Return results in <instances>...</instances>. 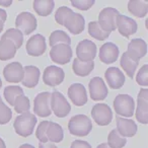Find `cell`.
<instances>
[{"label":"cell","mask_w":148,"mask_h":148,"mask_svg":"<svg viewBox=\"0 0 148 148\" xmlns=\"http://www.w3.org/2000/svg\"><path fill=\"white\" fill-rule=\"evenodd\" d=\"M68 130L74 136L84 137L92 130V123L85 115H76L72 117L68 122Z\"/></svg>","instance_id":"obj_1"},{"label":"cell","mask_w":148,"mask_h":148,"mask_svg":"<svg viewBox=\"0 0 148 148\" xmlns=\"http://www.w3.org/2000/svg\"><path fill=\"white\" fill-rule=\"evenodd\" d=\"M36 124H37V117L34 114L27 112L15 118L13 127L19 136L29 137L33 134Z\"/></svg>","instance_id":"obj_2"},{"label":"cell","mask_w":148,"mask_h":148,"mask_svg":"<svg viewBox=\"0 0 148 148\" xmlns=\"http://www.w3.org/2000/svg\"><path fill=\"white\" fill-rule=\"evenodd\" d=\"M114 109L119 117L130 118L134 115L135 101L129 95H118L114 99Z\"/></svg>","instance_id":"obj_3"},{"label":"cell","mask_w":148,"mask_h":148,"mask_svg":"<svg viewBox=\"0 0 148 148\" xmlns=\"http://www.w3.org/2000/svg\"><path fill=\"white\" fill-rule=\"evenodd\" d=\"M120 15L119 11L113 7H106L99 14V25L106 33L111 34L117 29V18Z\"/></svg>","instance_id":"obj_4"},{"label":"cell","mask_w":148,"mask_h":148,"mask_svg":"<svg viewBox=\"0 0 148 148\" xmlns=\"http://www.w3.org/2000/svg\"><path fill=\"white\" fill-rule=\"evenodd\" d=\"M51 111L58 118H65L71 111V106L63 95L55 90L51 93Z\"/></svg>","instance_id":"obj_5"},{"label":"cell","mask_w":148,"mask_h":148,"mask_svg":"<svg viewBox=\"0 0 148 148\" xmlns=\"http://www.w3.org/2000/svg\"><path fill=\"white\" fill-rule=\"evenodd\" d=\"M34 112L38 117H50L51 111V92L44 91L36 95L34 99Z\"/></svg>","instance_id":"obj_6"},{"label":"cell","mask_w":148,"mask_h":148,"mask_svg":"<svg viewBox=\"0 0 148 148\" xmlns=\"http://www.w3.org/2000/svg\"><path fill=\"white\" fill-rule=\"evenodd\" d=\"M37 18L36 16L31 12L23 11L21 12L16 16L15 19V27L17 29L23 33L25 35H31L34 31L37 29Z\"/></svg>","instance_id":"obj_7"},{"label":"cell","mask_w":148,"mask_h":148,"mask_svg":"<svg viewBox=\"0 0 148 148\" xmlns=\"http://www.w3.org/2000/svg\"><path fill=\"white\" fill-rule=\"evenodd\" d=\"M91 117L99 126H108L113 120V111L107 103H97L91 110Z\"/></svg>","instance_id":"obj_8"},{"label":"cell","mask_w":148,"mask_h":148,"mask_svg":"<svg viewBox=\"0 0 148 148\" xmlns=\"http://www.w3.org/2000/svg\"><path fill=\"white\" fill-rule=\"evenodd\" d=\"M97 45L90 40H82L76 46L77 59L81 62L93 61L97 56Z\"/></svg>","instance_id":"obj_9"},{"label":"cell","mask_w":148,"mask_h":148,"mask_svg":"<svg viewBox=\"0 0 148 148\" xmlns=\"http://www.w3.org/2000/svg\"><path fill=\"white\" fill-rule=\"evenodd\" d=\"M72 55L73 53H72L71 47L65 44H58V45L53 46L50 51V57L52 61L60 65L69 63L72 59Z\"/></svg>","instance_id":"obj_10"},{"label":"cell","mask_w":148,"mask_h":148,"mask_svg":"<svg viewBox=\"0 0 148 148\" xmlns=\"http://www.w3.org/2000/svg\"><path fill=\"white\" fill-rule=\"evenodd\" d=\"M65 78V72L63 69L58 66L51 65L48 66L45 70H44L43 74V81L46 85L49 86H57V85L61 84L64 81Z\"/></svg>","instance_id":"obj_11"},{"label":"cell","mask_w":148,"mask_h":148,"mask_svg":"<svg viewBox=\"0 0 148 148\" xmlns=\"http://www.w3.org/2000/svg\"><path fill=\"white\" fill-rule=\"evenodd\" d=\"M25 49L29 56L39 57L42 56L47 50V44H46V38L41 34L31 37L27 42Z\"/></svg>","instance_id":"obj_12"},{"label":"cell","mask_w":148,"mask_h":148,"mask_svg":"<svg viewBox=\"0 0 148 148\" xmlns=\"http://www.w3.org/2000/svg\"><path fill=\"white\" fill-rule=\"evenodd\" d=\"M136 119L139 123L147 125L148 123V89L141 88L137 97Z\"/></svg>","instance_id":"obj_13"},{"label":"cell","mask_w":148,"mask_h":148,"mask_svg":"<svg viewBox=\"0 0 148 148\" xmlns=\"http://www.w3.org/2000/svg\"><path fill=\"white\" fill-rule=\"evenodd\" d=\"M89 95L92 101H103L108 97V87L101 77L95 76L90 79L88 84Z\"/></svg>","instance_id":"obj_14"},{"label":"cell","mask_w":148,"mask_h":148,"mask_svg":"<svg viewBox=\"0 0 148 148\" xmlns=\"http://www.w3.org/2000/svg\"><path fill=\"white\" fill-rule=\"evenodd\" d=\"M23 67L19 62L7 64L3 69V76L9 83H19L23 78Z\"/></svg>","instance_id":"obj_15"},{"label":"cell","mask_w":148,"mask_h":148,"mask_svg":"<svg viewBox=\"0 0 148 148\" xmlns=\"http://www.w3.org/2000/svg\"><path fill=\"white\" fill-rule=\"evenodd\" d=\"M68 97L77 107H82L87 103V92L84 85L81 83H73L68 88Z\"/></svg>","instance_id":"obj_16"},{"label":"cell","mask_w":148,"mask_h":148,"mask_svg":"<svg viewBox=\"0 0 148 148\" xmlns=\"http://www.w3.org/2000/svg\"><path fill=\"white\" fill-rule=\"evenodd\" d=\"M131 59L139 61L147 54V44L143 39H133L128 45L127 52H125Z\"/></svg>","instance_id":"obj_17"},{"label":"cell","mask_w":148,"mask_h":148,"mask_svg":"<svg viewBox=\"0 0 148 148\" xmlns=\"http://www.w3.org/2000/svg\"><path fill=\"white\" fill-rule=\"evenodd\" d=\"M117 29L120 35H122L125 38H129L130 36L136 34L138 29V25L133 18L120 14L117 18Z\"/></svg>","instance_id":"obj_18"},{"label":"cell","mask_w":148,"mask_h":148,"mask_svg":"<svg viewBox=\"0 0 148 148\" xmlns=\"http://www.w3.org/2000/svg\"><path fill=\"white\" fill-rule=\"evenodd\" d=\"M119 48L116 44L109 42L103 44L99 49V59L105 64H112L116 62L119 58Z\"/></svg>","instance_id":"obj_19"},{"label":"cell","mask_w":148,"mask_h":148,"mask_svg":"<svg viewBox=\"0 0 148 148\" xmlns=\"http://www.w3.org/2000/svg\"><path fill=\"white\" fill-rule=\"evenodd\" d=\"M105 77L108 84L113 89H119L125 83V75L118 67H110L106 70Z\"/></svg>","instance_id":"obj_20"},{"label":"cell","mask_w":148,"mask_h":148,"mask_svg":"<svg viewBox=\"0 0 148 148\" xmlns=\"http://www.w3.org/2000/svg\"><path fill=\"white\" fill-rule=\"evenodd\" d=\"M64 27L72 34V35H79L84 31L85 19L80 13L72 12L68 19L64 23Z\"/></svg>","instance_id":"obj_21"},{"label":"cell","mask_w":148,"mask_h":148,"mask_svg":"<svg viewBox=\"0 0 148 148\" xmlns=\"http://www.w3.org/2000/svg\"><path fill=\"white\" fill-rule=\"evenodd\" d=\"M137 130L138 127L134 120L117 117V131L122 137H133L137 133Z\"/></svg>","instance_id":"obj_22"},{"label":"cell","mask_w":148,"mask_h":148,"mask_svg":"<svg viewBox=\"0 0 148 148\" xmlns=\"http://www.w3.org/2000/svg\"><path fill=\"white\" fill-rule=\"evenodd\" d=\"M23 78L21 80L23 85H25V87H29V88H34L39 84L40 76H41V72L40 69L36 66L29 65L23 67Z\"/></svg>","instance_id":"obj_23"},{"label":"cell","mask_w":148,"mask_h":148,"mask_svg":"<svg viewBox=\"0 0 148 148\" xmlns=\"http://www.w3.org/2000/svg\"><path fill=\"white\" fill-rule=\"evenodd\" d=\"M16 47L10 40H0V60L6 61L14 58L16 55Z\"/></svg>","instance_id":"obj_24"},{"label":"cell","mask_w":148,"mask_h":148,"mask_svg":"<svg viewBox=\"0 0 148 148\" xmlns=\"http://www.w3.org/2000/svg\"><path fill=\"white\" fill-rule=\"evenodd\" d=\"M95 68V62L89 61V62H81L79 61L77 58L73 60V64H72V69L73 72L76 74L77 76L85 77L91 73V71Z\"/></svg>","instance_id":"obj_25"},{"label":"cell","mask_w":148,"mask_h":148,"mask_svg":"<svg viewBox=\"0 0 148 148\" xmlns=\"http://www.w3.org/2000/svg\"><path fill=\"white\" fill-rule=\"evenodd\" d=\"M33 7L40 16H48L53 12L55 2L53 0H35Z\"/></svg>","instance_id":"obj_26"},{"label":"cell","mask_w":148,"mask_h":148,"mask_svg":"<svg viewBox=\"0 0 148 148\" xmlns=\"http://www.w3.org/2000/svg\"><path fill=\"white\" fill-rule=\"evenodd\" d=\"M128 10L130 13L135 15L136 17L146 16L148 11V4L146 1H141V0H130L128 2Z\"/></svg>","instance_id":"obj_27"},{"label":"cell","mask_w":148,"mask_h":148,"mask_svg":"<svg viewBox=\"0 0 148 148\" xmlns=\"http://www.w3.org/2000/svg\"><path fill=\"white\" fill-rule=\"evenodd\" d=\"M47 138L48 141L51 143H59L64 138V131L63 128L59 124L55 122H49L47 130Z\"/></svg>","instance_id":"obj_28"},{"label":"cell","mask_w":148,"mask_h":148,"mask_svg":"<svg viewBox=\"0 0 148 148\" xmlns=\"http://www.w3.org/2000/svg\"><path fill=\"white\" fill-rule=\"evenodd\" d=\"M120 64H121V67L123 68L128 76L130 78H133L136 69L138 67V64H139V61H135V60L131 59L127 54L124 53L121 57V60H120Z\"/></svg>","instance_id":"obj_29"},{"label":"cell","mask_w":148,"mask_h":148,"mask_svg":"<svg viewBox=\"0 0 148 148\" xmlns=\"http://www.w3.org/2000/svg\"><path fill=\"white\" fill-rule=\"evenodd\" d=\"M10 40L13 44L15 45L16 49H19V48L23 46V34L21 33L19 29H9L1 36V40Z\"/></svg>","instance_id":"obj_30"},{"label":"cell","mask_w":148,"mask_h":148,"mask_svg":"<svg viewBox=\"0 0 148 148\" xmlns=\"http://www.w3.org/2000/svg\"><path fill=\"white\" fill-rule=\"evenodd\" d=\"M49 44L51 47L55 45H58V44H65V45H69L71 44V38L63 31H60V29H57V31H54L53 33L50 35L49 38Z\"/></svg>","instance_id":"obj_31"},{"label":"cell","mask_w":148,"mask_h":148,"mask_svg":"<svg viewBox=\"0 0 148 148\" xmlns=\"http://www.w3.org/2000/svg\"><path fill=\"white\" fill-rule=\"evenodd\" d=\"M3 95H4V97L7 103L10 106H13L15 99L17 97H19V95H25V93H23V88L21 86H18V85H8V86H6L4 88Z\"/></svg>","instance_id":"obj_32"},{"label":"cell","mask_w":148,"mask_h":148,"mask_svg":"<svg viewBox=\"0 0 148 148\" xmlns=\"http://www.w3.org/2000/svg\"><path fill=\"white\" fill-rule=\"evenodd\" d=\"M127 143L126 138L122 137L117 131V129H114L110 132L108 136V145L110 148H123Z\"/></svg>","instance_id":"obj_33"},{"label":"cell","mask_w":148,"mask_h":148,"mask_svg":"<svg viewBox=\"0 0 148 148\" xmlns=\"http://www.w3.org/2000/svg\"><path fill=\"white\" fill-rule=\"evenodd\" d=\"M88 34L97 41H105L110 37L109 33H106L101 29L97 21H90L88 23Z\"/></svg>","instance_id":"obj_34"},{"label":"cell","mask_w":148,"mask_h":148,"mask_svg":"<svg viewBox=\"0 0 148 148\" xmlns=\"http://www.w3.org/2000/svg\"><path fill=\"white\" fill-rule=\"evenodd\" d=\"M14 111L18 114H25L27 113L31 109V103H29V99L25 97V95H19L15 99L14 101Z\"/></svg>","instance_id":"obj_35"},{"label":"cell","mask_w":148,"mask_h":148,"mask_svg":"<svg viewBox=\"0 0 148 148\" xmlns=\"http://www.w3.org/2000/svg\"><path fill=\"white\" fill-rule=\"evenodd\" d=\"M72 12H73V10H72V9H70L69 7H67V6L59 7V8L57 9V11H56V13H55L56 23H57L58 25H63V27H64V23H65V21L68 19V17L72 14Z\"/></svg>","instance_id":"obj_36"},{"label":"cell","mask_w":148,"mask_h":148,"mask_svg":"<svg viewBox=\"0 0 148 148\" xmlns=\"http://www.w3.org/2000/svg\"><path fill=\"white\" fill-rule=\"evenodd\" d=\"M12 118V112L11 110L0 99V125L7 124Z\"/></svg>","instance_id":"obj_37"},{"label":"cell","mask_w":148,"mask_h":148,"mask_svg":"<svg viewBox=\"0 0 148 148\" xmlns=\"http://www.w3.org/2000/svg\"><path fill=\"white\" fill-rule=\"evenodd\" d=\"M48 126H49V121H43L39 124L36 131V137L41 141V143H47L48 138H47V130Z\"/></svg>","instance_id":"obj_38"},{"label":"cell","mask_w":148,"mask_h":148,"mask_svg":"<svg viewBox=\"0 0 148 148\" xmlns=\"http://www.w3.org/2000/svg\"><path fill=\"white\" fill-rule=\"evenodd\" d=\"M136 82L141 86H147L148 85V65H143L136 75Z\"/></svg>","instance_id":"obj_39"},{"label":"cell","mask_w":148,"mask_h":148,"mask_svg":"<svg viewBox=\"0 0 148 148\" xmlns=\"http://www.w3.org/2000/svg\"><path fill=\"white\" fill-rule=\"evenodd\" d=\"M95 3V0H71L72 6L76 7L79 10H88Z\"/></svg>","instance_id":"obj_40"},{"label":"cell","mask_w":148,"mask_h":148,"mask_svg":"<svg viewBox=\"0 0 148 148\" xmlns=\"http://www.w3.org/2000/svg\"><path fill=\"white\" fill-rule=\"evenodd\" d=\"M70 148H91L90 144L83 140H75L72 142Z\"/></svg>","instance_id":"obj_41"},{"label":"cell","mask_w":148,"mask_h":148,"mask_svg":"<svg viewBox=\"0 0 148 148\" xmlns=\"http://www.w3.org/2000/svg\"><path fill=\"white\" fill-rule=\"evenodd\" d=\"M39 148H58L54 143L47 142V143H40Z\"/></svg>","instance_id":"obj_42"},{"label":"cell","mask_w":148,"mask_h":148,"mask_svg":"<svg viewBox=\"0 0 148 148\" xmlns=\"http://www.w3.org/2000/svg\"><path fill=\"white\" fill-rule=\"evenodd\" d=\"M6 19H7V13H6V11L0 8V21H3V23H5V21H6Z\"/></svg>","instance_id":"obj_43"},{"label":"cell","mask_w":148,"mask_h":148,"mask_svg":"<svg viewBox=\"0 0 148 148\" xmlns=\"http://www.w3.org/2000/svg\"><path fill=\"white\" fill-rule=\"evenodd\" d=\"M11 3H12V0H7V1H3V0H0V5H2V6H10Z\"/></svg>","instance_id":"obj_44"},{"label":"cell","mask_w":148,"mask_h":148,"mask_svg":"<svg viewBox=\"0 0 148 148\" xmlns=\"http://www.w3.org/2000/svg\"><path fill=\"white\" fill-rule=\"evenodd\" d=\"M19 148H35V147H34L33 145H31V144L25 143V144H23V145L19 146Z\"/></svg>","instance_id":"obj_45"},{"label":"cell","mask_w":148,"mask_h":148,"mask_svg":"<svg viewBox=\"0 0 148 148\" xmlns=\"http://www.w3.org/2000/svg\"><path fill=\"white\" fill-rule=\"evenodd\" d=\"M97 148H110V147H109V145H108L107 143H101V144H99Z\"/></svg>","instance_id":"obj_46"},{"label":"cell","mask_w":148,"mask_h":148,"mask_svg":"<svg viewBox=\"0 0 148 148\" xmlns=\"http://www.w3.org/2000/svg\"><path fill=\"white\" fill-rule=\"evenodd\" d=\"M0 148H6V145H5L2 138H0Z\"/></svg>","instance_id":"obj_47"},{"label":"cell","mask_w":148,"mask_h":148,"mask_svg":"<svg viewBox=\"0 0 148 148\" xmlns=\"http://www.w3.org/2000/svg\"><path fill=\"white\" fill-rule=\"evenodd\" d=\"M3 27H4V23H3V21H0V33H1V32H2Z\"/></svg>","instance_id":"obj_48"},{"label":"cell","mask_w":148,"mask_h":148,"mask_svg":"<svg viewBox=\"0 0 148 148\" xmlns=\"http://www.w3.org/2000/svg\"><path fill=\"white\" fill-rule=\"evenodd\" d=\"M2 87V80H1V78H0V88Z\"/></svg>","instance_id":"obj_49"},{"label":"cell","mask_w":148,"mask_h":148,"mask_svg":"<svg viewBox=\"0 0 148 148\" xmlns=\"http://www.w3.org/2000/svg\"><path fill=\"white\" fill-rule=\"evenodd\" d=\"M0 99H1V97H0Z\"/></svg>","instance_id":"obj_50"}]
</instances>
